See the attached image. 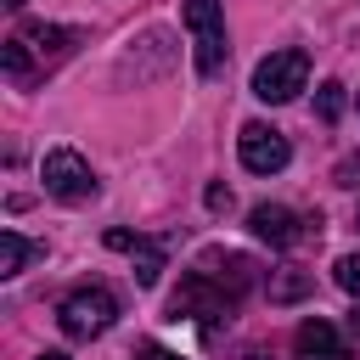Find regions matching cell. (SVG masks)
<instances>
[{
	"instance_id": "obj_1",
	"label": "cell",
	"mask_w": 360,
	"mask_h": 360,
	"mask_svg": "<svg viewBox=\"0 0 360 360\" xmlns=\"http://www.w3.org/2000/svg\"><path fill=\"white\" fill-rule=\"evenodd\" d=\"M79 39H84L79 28H56V22H22V28L6 39V51H0L6 79H11V84H28L39 68H56L62 56H73V45H79Z\"/></svg>"
},
{
	"instance_id": "obj_2",
	"label": "cell",
	"mask_w": 360,
	"mask_h": 360,
	"mask_svg": "<svg viewBox=\"0 0 360 360\" xmlns=\"http://www.w3.org/2000/svg\"><path fill=\"white\" fill-rule=\"evenodd\" d=\"M56 321H62V332L68 338H101L112 321H118V298L107 292V287H73L68 298H62V309H56Z\"/></svg>"
},
{
	"instance_id": "obj_3",
	"label": "cell",
	"mask_w": 360,
	"mask_h": 360,
	"mask_svg": "<svg viewBox=\"0 0 360 360\" xmlns=\"http://www.w3.org/2000/svg\"><path fill=\"white\" fill-rule=\"evenodd\" d=\"M180 17L191 28V39H197V73L214 79L225 68V56H231V45H225V6L219 0H186Z\"/></svg>"
},
{
	"instance_id": "obj_4",
	"label": "cell",
	"mask_w": 360,
	"mask_h": 360,
	"mask_svg": "<svg viewBox=\"0 0 360 360\" xmlns=\"http://www.w3.org/2000/svg\"><path fill=\"white\" fill-rule=\"evenodd\" d=\"M309 84V56L304 51H270L259 68H253V96L259 101H270V107H281V101H292L298 90Z\"/></svg>"
},
{
	"instance_id": "obj_5",
	"label": "cell",
	"mask_w": 360,
	"mask_h": 360,
	"mask_svg": "<svg viewBox=\"0 0 360 360\" xmlns=\"http://www.w3.org/2000/svg\"><path fill=\"white\" fill-rule=\"evenodd\" d=\"M169 309H174V321L180 315H191V321H202V326H219V321H231V309H236V298L214 281V276H202V270H191L180 287H174V298H169Z\"/></svg>"
},
{
	"instance_id": "obj_6",
	"label": "cell",
	"mask_w": 360,
	"mask_h": 360,
	"mask_svg": "<svg viewBox=\"0 0 360 360\" xmlns=\"http://www.w3.org/2000/svg\"><path fill=\"white\" fill-rule=\"evenodd\" d=\"M45 191L51 197H62V202H90L96 197V174H90V163L73 152V146H56V152H45Z\"/></svg>"
},
{
	"instance_id": "obj_7",
	"label": "cell",
	"mask_w": 360,
	"mask_h": 360,
	"mask_svg": "<svg viewBox=\"0 0 360 360\" xmlns=\"http://www.w3.org/2000/svg\"><path fill=\"white\" fill-rule=\"evenodd\" d=\"M248 231H253L259 242H270V248H292V242H304V236H321V214H315V219H298V214L281 208V202H259V208L248 214Z\"/></svg>"
},
{
	"instance_id": "obj_8",
	"label": "cell",
	"mask_w": 360,
	"mask_h": 360,
	"mask_svg": "<svg viewBox=\"0 0 360 360\" xmlns=\"http://www.w3.org/2000/svg\"><path fill=\"white\" fill-rule=\"evenodd\" d=\"M236 158H242V169H253V174H276V169H287L292 146H287V135L270 129V124H242Z\"/></svg>"
},
{
	"instance_id": "obj_9",
	"label": "cell",
	"mask_w": 360,
	"mask_h": 360,
	"mask_svg": "<svg viewBox=\"0 0 360 360\" xmlns=\"http://www.w3.org/2000/svg\"><path fill=\"white\" fill-rule=\"evenodd\" d=\"M197 270H202V276H214V281H219L236 304H242V298L253 292V281H259L253 259H248V253H225V248H208V253L197 259Z\"/></svg>"
},
{
	"instance_id": "obj_10",
	"label": "cell",
	"mask_w": 360,
	"mask_h": 360,
	"mask_svg": "<svg viewBox=\"0 0 360 360\" xmlns=\"http://www.w3.org/2000/svg\"><path fill=\"white\" fill-rule=\"evenodd\" d=\"M107 248H112V253H129L141 287H158V276H163V242L135 236V231H107Z\"/></svg>"
},
{
	"instance_id": "obj_11",
	"label": "cell",
	"mask_w": 360,
	"mask_h": 360,
	"mask_svg": "<svg viewBox=\"0 0 360 360\" xmlns=\"http://www.w3.org/2000/svg\"><path fill=\"white\" fill-rule=\"evenodd\" d=\"M292 360H349V343L338 338V326H332V321L309 315V321L292 332Z\"/></svg>"
},
{
	"instance_id": "obj_12",
	"label": "cell",
	"mask_w": 360,
	"mask_h": 360,
	"mask_svg": "<svg viewBox=\"0 0 360 360\" xmlns=\"http://www.w3.org/2000/svg\"><path fill=\"white\" fill-rule=\"evenodd\" d=\"M39 253H45V248L28 242L22 231H0V276H17V270H22L28 259H39Z\"/></svg>"
},
{
	"instance_id": "obj_13",
	"label": "cell",
	"mask_w": 360,
	"mask_h": 360,
	"mask_svg": "<svg viewBox=\"0 0 360 360\" xmlns=\"http://www.w3.org/2000/svg\"><path fill=\"white\" fill-rule=\"evenodd\" d=\"M315 112H321V124H338V118H343V84H338V79H326V84L315 90Z\"/></svg>"
},
{
	"instance_id": "obj_14",
	"label": "cell",
	"mask_w": 360,
	"mask_h": 360,
	"mask_svg": "<svg viewBox=\"0 0 360 360\" xmlns=\"http://www.w3.org/2000/svg\"><path fill=\"white\" fill-rule=\"evenodd\" d=\"M304 292H309V276H304V270H281V276H276V287H270V298H276V304H292V298H304Z\"/></svg>"
},
{
	"instance_id": "obj_15",
	"label": "cell",
	"mask_w": 360,
	"mask_h": 360,
	"mask_svg": "<svg viewBox=\"0 0 360 360\" xmlns=\"http://www.w3.org/2000/svg\"><path fill=\"white\" fill-rule=\"evenodd\" d=\"M332 276H338V287H343V292H354V298H360V253H343V259L332 264Z\"/></svg>"
},
{
	"instance_id": "obj_16",
	"label": "cell",
	"mask_w": 360,
	"mask_h": 360,
	"mask_svg": "<svg viewBox=\"0 0 360 360\" xmlns=\"http://www.w3.org/2000/svg\"><path fill=\"white\" fill-rule=\"evenodd\" d=\"M332 180H338V186H360V152H349V158L332 169Z\"/></svg>"
},
{
	"instance_id": "obj_17",
	"label": "cell",
	"mask_w": 360,
	"mask_h": 360,
	"mask_svg": "<svg viewBox=\"0 0 360 360\" xmlns=\"http://www.w3.org/2000/svg\"><path fill=\"white\" fill-rule=\"evenodd\" d=\"M202 202H208L214 214H225V208H231V186H208V191H202Z\"/></svg>"
},
{
	"instance_id": "obj_18",
	"label": "cell",
	"mask_w": 360,
	"mask_h": 360,
	"mask_svg": "<svg viewBox=\"0 0 360 360\" xmlns=\"http://www.w3.org/2000/svg\"><path fill=\"white\" fill-rule=\"evenodd\" d=\"M141 360H180V354H169V349H158V343H146V349H141Z\"/></svg>"
},
{
	"instance_id": "obj_19",
	"label": "cell",
	"mask_w": 360,
	"mask_h": 360,
	"mask_svg": "<svg viewBox=\"0 0 360 360\" xmlns=\"http://www.w3.org/2000/svg\"><path fill=\"white\" fill-rule=\"evenodd\" d=\"M349 338H354V343H360V304H354V309H349Z\"/></svg>"
},
{
	"instance_id": "obj_20",
	"label": "cell",
	"mask_w": 360,
	"mask_h": 360,
	"mask_svg": "<svg viewBox=\"0 0 360 360\" xmlns=\"http://www.w3.org/2000/svg\"><path fill=\"white\" fill-rule=\"evenodd\" d=\"M34 360H68V354H62V349H45V354H34Z\"/></svg>"
},
{
	"instance_id": "obj_21",
	"label": "cell",
	"mask_w": 360,
	"mask_h": 360,
	"mask_svg": "<svg viewBox=\"0 0 360 360\" xmlns=\"http://www.w3.org/2000/svg\"><path fill=\"white\" fill-rule=\"evenodd\" d=\"M242 360H270V354H264V349H248V354H242Z\"/></svg>"
},
{
	"instance_id": "obj_22",
	"label": "cell",
	"mask_w": 360,
	"mask_h": 360,
	"mask_svg": "<svg viewBox=\"0 0 360 360\" xmlns=\"http://www.w3.org/2000/svg\"><path fill=\"white\" fill-rule=\"evenodd\" d=\"M354 231H360V214H354Z\"/></svg>"
},
{
	"instance_id": "obj_23",
	"label": "cell",
	"mask_w": 360,
	"mask_h": 360,
	"mask_svg": "<svg viewBox=\"0 0 360 360\" xmlns=\"http://www.w3.org/2000/svg\"><path fill=\"white\" fill-rule=\"evenodd\" d=\"M11 6H22V0H11Z\"/></svg>"
}]
</instances>
